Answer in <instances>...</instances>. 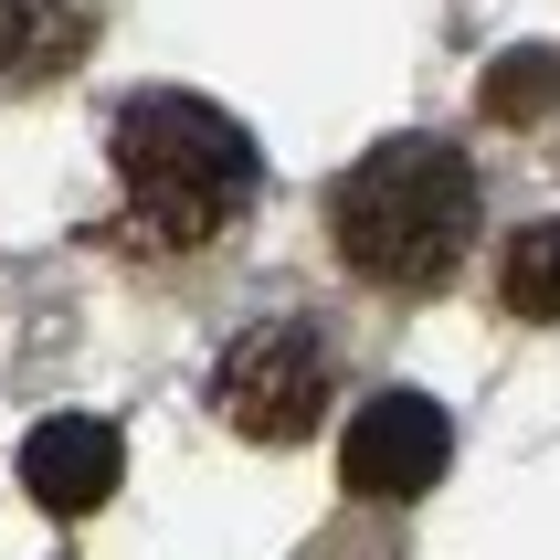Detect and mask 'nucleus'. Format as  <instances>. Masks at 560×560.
<instances>
[{"instance_id":"f257e3e1","label":"nucleus","mask_w":560,"mask_h":560,"mask_svg":"<svg viewBox=\"0 0 560 560\" xmlns=\"http://www.w3.org/2000/svg\"><path fill=\"white\" fill-rule=\"evenodd\" d=\"M328 233L381 285H444L476 244V170L444 138H381L328 190Z\"/></svg>"},{"instance_id":"f03ea898","label":"nucleus","mask_w":560,"mask_h":560,"mask_svg":"<svg viewBox=\"0 0 560 560\" xmlns=\"http://www.w3.org/2000/svg\"><path fill=\"white\" fill-rule=\"evenodd\" d=\"M117 190L149 244H212L254 201V138L201 95H138L117 117Z\"/></svg>"},{"instance_id":"7ed1b4c3","label":"nucleus","mask_w":560,"mask_h":560,"mask_svg":"<svg viewBox=\"0 0 560 560\" xmlns=\"http://www.w3.org/2000/svg\"><path fill=\"white\" fill-rule=\"evenodd\" d=\"M222 412L244 444H307L328 412V349L307 317H254L244 339L222 349Z\"/></svg>"},{"instance_id":"20e7f679","label":"nucleus","mask_w":560,"mask_h":560,"mask_svg":"<svg viewBox=\"0 0 560 560\" xmlns=\"http://www.w3.org/2000/svg\"><path fill=\"white\" fill-rule=\"evenodd\" d=\"M444 466H455V423H444L434 392H381V402L349 412V434H339V476H349V498H381V508L423 498Z\"/></svg>"},{"instance_id":"39448f33","label":"nucleus","mask_w":560,"mask_h":560,"mask_svg":"<svg viewBox=\"0 0 560 560\" xmlns=\"http://www.w3.org/2000/svg\"><path fill=\"white\" fill-rule=\"evenodd\" d=\"M117 476H127V444H117V423H95V412H54V423H32V444H22V487L54 508V518L106 508Z\"/></svg>"},{"instance_id":"423d86ee","label":"nucleus","mask_w":560,"mask_h":560,"mask_svg":"<svg viewBox=\"0 0 560 560\" xmlns=\"http://www.w3.org/2000/svg\"><path fill=\"white\" fill-rule=\"evenodd\" d=\"M85 43H95V11H85V0H0V95L74 74Z\"/></svg>"},{"instance_id":"0eeeda50","label":"nucleus","mask_w":560,"mask_h":560,"mask_svg":"<svg viewBox=\"0 0 560 560\" xmlns=\"http://www.w3.org/2000/svg\"><path fill=\"white\" fill-rule=\"evenodd\" d=\"M498 285H508V307H518V317H539V328H550V317H560V222H529V233L508 244Z\"/></svg>"},{"instance_id":"6e6552de","label":"nucleus","mask_w":560,"mask_h":560,"mask_svg":"<svg viewBox=\"0 0 560 560\" xmlns=\"http://www.w3.org/2000/svg\"><path fill=\"white\" fill-rule=\"evenodd\" d=\"M560 106V54L539 43V54H508L498 74H487V117L498 127H518V117H550Z\"/></svg>"}]
</instances>
